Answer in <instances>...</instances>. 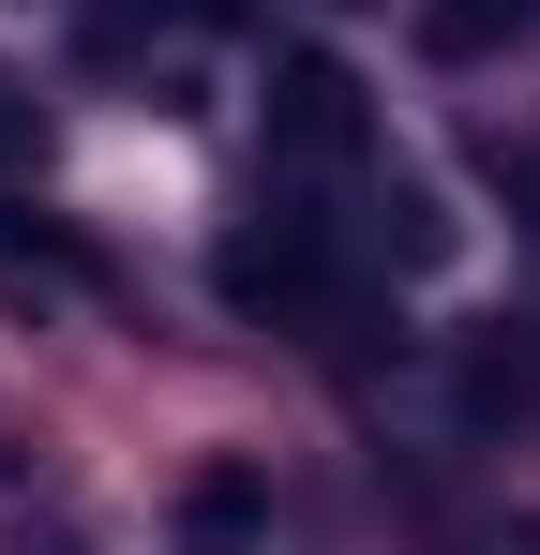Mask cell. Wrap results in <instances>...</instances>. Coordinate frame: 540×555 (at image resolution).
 <instances>
[{
  "instance_id": "6da1fadb",
  "label": "cell",
  "mask_w": 540,
  "mask_h": 555,
  "mask_svg": "<svg viewBox=\"0 0 540 555\" xmlns=\"http://www.w3.org/2000/svg\"><path fill=\"white\" fill-rule=\"evenodd\" d=\"M270 151L316 166V181H360L375 166V105H360L346 61H270Z\"/></svg>"
},
{
  "instance_id": "7a4b0ae2",
  "label": "cell",
  "mask_w": 540,
  "mask_h": 555,
  "mask_svg": "<svg viewBox=\"0 0 540 555\" xmlns=\"http://www.w3.org/2000/svg\"><path fill=\"white\" fill-rule=\"evenodd\" d=\"M210 271H226V300H241V315L316 331V315H331V225H316V210H270V225H241Z\"/></svg>"
},
{
  "instance_id": "3957f363",
  "label": "cell",
  "mask_w": 540,
  "mask_h": 555,
  "mask_svg": "<svg viewBox=\"0 0 540 555\" xmlns=\"http://www.w3.org/2000/svg\"><path fill=\"white\" fill-rule=\"evenodd\" d=\"M526 15L540 0H421V46H436V61H480V46H511Z\"/></svg>"
},
{
  "instance_id": "277c9868",
  "label": "cell",
  "mask_w": 540,
  "mask_h": 555,
  "mask_svg": "<svg viewBox=\"0 0 540 555\" xmlns=\"http://www.w3.org/2000/svg\"><path fill=\"white\" fill-rule=\"evenodd\" d=\"M180 526H195L210 555H226V541H256V480H241V465H210V480L180 495Z\"/></svg>"
},
{
  "instance_id": "5b68a950",
  "label": "cell",
  "mask_w": 540,
  "mask_h": 555,
  "mask_svg": "<svg viewBox=\"0 0 540 555\" xmlns=\"http://www.w3.org/2000/svg\"><path fill=\"white\" fill-rule=\"evenodd\" d=\"M0 465H15V436H0Z\"/></svg>"
},
{
  "instance_id": "8992f818",
  "label": "cell",
  "mask_w": 540,
  "mask_h": 555,
  "mask_svg": "<svg viewBox=\"0 0 540 555\" xmlns=\"http://www.w3.org/2000/svg\"><path fill=\"white\" fill-rule=\"evenodd\" d=\"M331 15H360V0H331Z\"/></svg>"
}]
</instances>
